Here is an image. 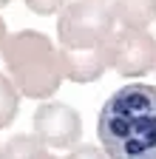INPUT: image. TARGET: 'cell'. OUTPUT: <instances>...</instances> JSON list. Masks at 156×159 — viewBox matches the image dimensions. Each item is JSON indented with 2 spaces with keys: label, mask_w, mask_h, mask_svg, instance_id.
<instances>
[{
  "label": "cell",
  "mask_w": 156,
  "mask_h": 159,
  "mask_svg": "<svg viewBox=\"0 0 156 159\" xmlns=\"http://www.w3.org/2000/svg\"><path fill=\"white\" fill-rule=\"evenodd\" d=\"M96 136L111 159H156V85L116 88L96 114Z\"/></svg>",
  "instance_id": "obj_1"
},
{
  "label": "cell",
  "mask_w": 156,
  "mask_h": 159,
  "mask_svg": "<svg viewBox=\"0 0 156 159\" xmlns=\"http://www.w3.org/2000/svg\"><path fill=\"white\" fill-rule=\"evenodd\" d=\"M0 54H3V63L17 91L31 99H51L65 80L60 66V51L43 31L23 29L9 34Z\"/></svg>",
  "instance_id": "obj_2"
},
{
  "label": "cell",
  "mask_w": 156,
  "mask_h": 159,
  "mask_svg": "<svg viewBox=\"0 0 156 159\" xmlns=\"http://www.w3.org/2000/svg\"><path fill=\"white\" fill-rule=\"evenodd\" d=\"M114 23L108 0H71L57 17V40L63 48H91L111 40Z\"/></svg>",
  "instance_id": "obj_3"
},
{
  "label": "cell",
  "mask_w": 156,
  "mask_h": 159,
  "mask_svg": "<svg viewBox=\"0 0 156 159\" xmlns=\"http://www.w3.org/2000/svg\"><path fill=\"white\" fill-rule=\"evenodd\" d=\"M111 68L128 80L156 68V40L148 29H119L111 34Z\"/></svg>",
  "instance_id": "obj_4"
},
{
  "label": "cell",
  "mask_w": 156,
  "mask_h": 159,
  "mask_svg": "<svg viewBox=\"0 0 156 159\" xmlns=\"http://www.w3.org/2000/svg\"><path fill=\"white\" fill-rule=\"evenodd\" d=\"M34 136L46 148H77L82 136V119L65 102H43L34 111Z\"/></svg>",
  "instance_id": "obj_5"
},
{
  "label": "cell",
  "mask_w": 156,
  "mask_h": 159,
  "mask_svg": "<svg viewBox=\"0 0 156 159\" xmlns=\"http://www.w3.org/2000/svg\"><path fill=\"white\" fill-rule=\"evenodd\" d=\"M63 77L74 83H94L111 68V40L91 48H60Z\"/></svg>",
  "instance_id": "obj_6"
},
{
  "label": "cell",
  "mask_w": 156,
  "mask_h": 159,
  "mask_svg": "<svg viewBox=\"0 0 156 159\" xmlns=\"http://www.w3.org/2000/svg\"><path fill=\"white\" fill-rule=\"evenodd\" d=\"M111 11L122 29H148L156 20V0H114Z\"/></svg>",
  "instance_id": "obj_7"
},
{
  "label": "cell",
  "mask_w": 156,
  "mask_h": 159,
  "mask_svg": "<svg viewBox=\"0 0 156 159\" xmlns=\"http://www.w3.org/2000/svg\"><path fill=\"white\" fill-rule=\"evenodd\" d=\"M40 151H46V145L34 134H17L0 148V159H34Z\"/></svg>",
  "instance_id": "obj_8"
},
{
  "label": "cell",
  "mask_w": 156,
  "mask_h": 159,
  "mask_svg": "<svg viewBox=\"0 0 156 159\" xmlns=\"http://www.w3.org/2000/svg\"><path fill=\"white\" fill-rule=\"evenodd\" d=\"M20 111V91L6 74H0V128H9Z\"/></svg>",
  "instance_id": "obj_9"
},
{
  "label": "cell",
  "mask_w": 156,
  "mask_h": 159,
  "mask_svg": "<svg viewBox=\"0 0 156 159\" xmlns=\"http://www.w3.org/2000/svg\"><path fill=\"white\" fill-rule=\"evenodd\" d=\"M65 3H68V0H26V6H29L34 14H40V17H48V14H54V11H60Z\"/></svg>",
  "instance_id": "obj_10"
},
{
  "label": "cell",
  "mask_w": 156,
  "mask_h": 159,
  "mask_svg": "<svg viewBox=\"0 0 156 159\" xmlns=\"http://www.w3.org/2000/svg\"><path fill=\"white\" fill-rule=\"evenodd\" d=\"M65 159H111V156L105 151H100L96 145H77V148L68 151Z\"/></svg>",
  "instance_id": "obj_11"
},
{
  "label": "cell",
  "mask_w": 156,
  "mask_h": 159,
  "mask_svg": "<svg viewBox=\"0 0 156 159\" xmlns=\"http://www.w3.org/2000/svg\"><path fill=\"white\" fill-rule=\"evenodd\" d=\"M6 40H9V31H6V23H3V17H0V51H3Z\"/></svg>",
  "instance_id": "obj_12"
},
{
  "label": "cell",
  "mask_w": 156,
  "mask_h": 159,
  "mask_svg": "<svg viewBox=\"0 0 156 159\" xmlns=\"http://www.w3.org/2000/svg\"><path fill=\"white\" fill-rule=\"evenodd\" d=\"M34 159H57V156H54V153H51V151H48V148H46V151H40V153H37V156H34Z\"/></svg>",
  "instance_id": "obj_13"
},
{
  "label": "cell",
  "mask_w": 156,
  "mask_h": 159,
  "mask_svg": "<svg viewBox=\"0 0 156 159\" xmlns=\"http://www.w3.org/2000/svg\"><path fill=\"white\" fill-rule=\"evenodd\" d=\"M11 3V0H0V9H3V6H9Z\"/></svg>",
  "instance_id": "obj_14"
}]
</instances>
